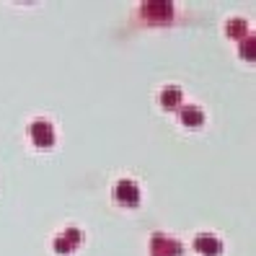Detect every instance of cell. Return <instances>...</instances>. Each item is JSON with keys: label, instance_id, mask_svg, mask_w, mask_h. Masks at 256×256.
Returning a JSON list of instances; mask_svg holds the SVG:
<instances>
[{"label": "cell", "instance_id": "cell-1", "mask_svg": "<svg viewBox=\"0 0 256 256\" xmlns=\"http://www.w3.org/2000/svg\"><path fill=\"white\" fill-rule=\"evenodd\" d=\"M148 251L150 256H184V244L166 233H153L148 240Z\"/></svg>", "mask_w": 256, "mask_h": 256}, {"label": "cell", "instance_id": "cell-2", "mask_svg": "<svg viewBox=\"0 0 256 256\" xmlns=\"http://www.w3.org/2000/svg\"><path fill=\"white\" fill-rule=\"evenodd\" d=\"M28 138H32V142L42 150H50L57 140V134H54V127L50 119H34L32 124H28Z\"/></svg>", "mask_w": 256, "mask_h": 256}, {"label": "cell", "instance_id": "cell-3", "mask_svg": "<svg viewBox=\"0 0 256 256\" xmlns=\"http://www.w3.org/2000/svg\"><path fill=\"white\" fill-rule=\"evenodd\" d=\"M112 194H114V200L119 204H124V207H138L140 200H142V192L132 178H119V182L114 184V189H112Z\"/></svg>", "mask_w": 256, "mask_h": 256}, {"label": "cell", "instance_id": "cell-4", "mask_svg": "<svg viewBox=\"0 0 256 256\" xmlns=\"http://www.w3.org/2000/svg\"><path fill=\"white\" fill-rule=\"evenodd\" d=\"M142 16L148 21L153 24H166L174 18V3L171 0H148V3H142Z\"/></svg>", "mask_w": 256, "mask_h": 256}, {"label": "cell", "instance_id": "cell-5", "mask_svg": "<svg viewBox=\"0 0 256 256\" xmlns=\"http://www.w3.org/2000/svg\"><path fill=\"white\" fill-rule=\"evenodd\" d=\"M80 244H83V230L75 228V225H70V228H65L62 233L52 240V248H54L57 254L68 256V254H72L75 248H78Z\"/></svg>", "mask_w": 256, "mask_h": 256}, {"label": "cell", "instance_id": "cell-6", "mask_svg": "<svg viewBox=\"0 0 256 256\" xmlns=\"http://www.w3.org/2000/svg\"><path fill=\"white\" fill-rule=\"evenodd\" d=\"M194 251L202 254V256H220L222 254V240L212 233H200L197 238H194Z\"/></svg>", "mask_w": 256, "mask_h": 256}, {"label": "cell", "instance_id": "cell-7", "mask_svg": "<svg viewBox=\"0 0 256 256\" xmlns=\"http://www.w3.org/2000/svg\"><path fill=\"white\" fill-rule=\"evenodd\" d=\"M178 119H182V124L189 127V130H197L204 124V112L200 106H194V104H186V106H178Z\"/></svg>", "mask_w": 256, "mask_h": 256}, {"label": "cell", "instance_id": "cell-8", "mask_svg": "<svg viewBox=\"0 0 256 256\" xmlns=\"http://www.w3.org/2000/svg\"><path fill=\"white\" fill-rule=\"evenodd\" d=\"M182 98H184V94H182V88H178V86H166L163 91H160V96H158L160 106L168 109V112H174V109L182 106Z\"/></svg>", "mask_w": 256, "mask_h": 256}, {"label": "cell", "instance_id": "cell-9", "mask_svg": "<svg viewBox=\"0 0 256 256\" xmlns=\"http://www.w3.org/2000/svg\"><path fill=\"white\" fill-rule=\"evenodd\" d=\"M225 34H228L230 39H236V42H244L246 36H248V24H246V18H228V24H225Z\"/></svg>", "mask_w": 256, "mask_h": 256}, {"label": "cell", "instance_id": "cell-10", "mask_svg": "<svg viewBox=\"0 0 256 256\" xmlns=\"http://www.w3.org/2000/svg\"><path fill=\"white\" fill-rule=\"evenodd\" d=\"M238 54L244 57V60H254L256 57V39L248 34L244 42H240V50H238Z\"/></svg>", "mask_w": 256, "mask_h": 256}]
</instances>
